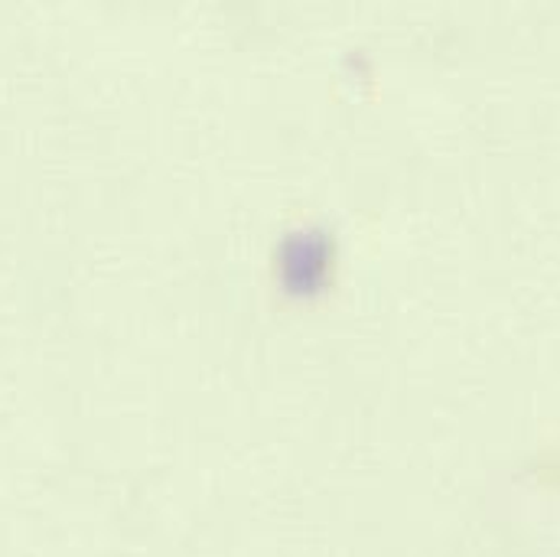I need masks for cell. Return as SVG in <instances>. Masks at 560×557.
I'll return each mask as SVG.
<instances>
[]
</instances>
